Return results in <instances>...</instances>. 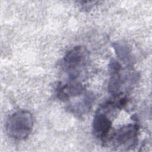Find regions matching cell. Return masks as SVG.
<instances>
[{"instance_id": "cell-3", "label": "cell", "mask_w": 152, "mask_h": 152, "mask_svg": "<svg viewBox=\"0 0 152 152\" xmlns=\"http://www.w3.org/2000/svg\"><path fill=\"white\" fill-rule=\"evenodd\" d=\"M138 126L137 124H129L119 128L111 137L117 146L134 145L138 136Z\"/></svg>"}, {"instance_id": "cell-5", "label": "cell", "mask_w": 152, "mask_h": 152, "mask_svg": "<svg viewBox=\"0 0 152 152\" xmlns=\"http://www.w3.org/2000/svg\"><path fill=\"white\" fill-rule=\"evenodd\" d=\"M113 46L119 58L125 63L129 64L132 61V56L128 46L124 42H118L115 43Z\"/></svg>"}, {"instance_id": "cell-2", "label": "cell", "mask_w": 152, "mask_h": 152, "mask_svg": "<svg viewBox=\"0 0 152 152\" xmlns=\"http://www.w3.org/2000/svg\"><path fill=\"white\" fill-rule=\"evenodd\" d=\"M88 52L85 48L75 46L69 50L64 58V65L69 72L71 80H75L80 74V71L87 64Z\"/></svg>"}, {"instance_id": "cell-4", "label": "cell", "mask_w": 152, "mask_h": 152, "mask_svg": "<svg viewBox=\"0 0 152 152\" xmlns=\"http://www.w3.org/2000/svg\"><path fill=\"white\" fill-rule=\"evenodd\" d=\"M111 127L110 119L102 112H97L93 122V130L95 136L101 140H104L108 137Z\"/></svg>"}, {"instance_id": "cell-1", "label": "cell", "mask_w": 152, "mask_h": 152, "mask_svg": "<svg viewBox=\"0 0 152 152\" xmlns=\"http://www.w3.org/2000/svg\"><path fill=\"white\" fill-rule=\"evenodd\" d=\"M33 126L32 114L26 110H19L11 114L6 122L8 135L15 140H24L30 134Z\"/></svg>"}]
</instances>
